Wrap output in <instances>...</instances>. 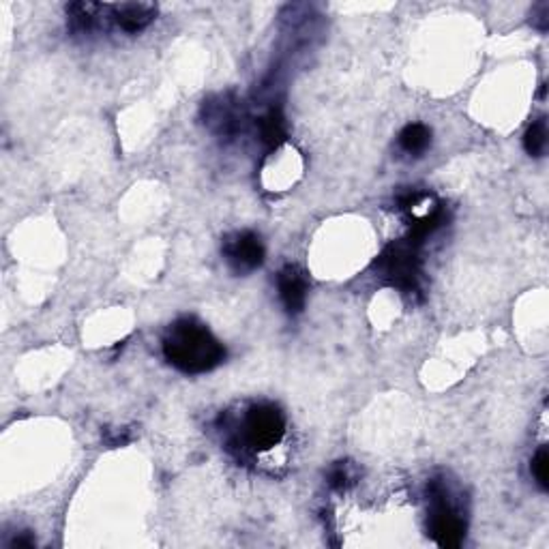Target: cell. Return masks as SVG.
Listing matches in <instances>:
<instances>
[{
  "label": "cell",
  "mask_w": 549,
  "mask_h": 549,
  "mask_svg": "<svg viewBox=\"0 0 549 549\" xmlns=\"http://www.w3.org/2000/svg\"><path fill=\"white\" fill-rule=\"evenodd\" d=\"M378 268L388 283L404 292H419L421 279V257L419 245L414 240L404 239L387 247V251L378 257Z\"/></svg>",
  "instance_id": "obj_2"
},
{
  "label": "cell",
  "mask_w": 549,
  "mask_h": 549,
  "mask_svg": "<svg viewBox=\"0 0 549 549\" xmlns=\"http://www.w3.org/2000/svg\"><path fill=\"white\" fill-rule=\"evenodd\" d=\"M431 146V129L423 123L405 125L399 134V148L410 157H421Z\"/></svg>",
  "instance_id": "obj_8"
},
{
  "label": "cell",
  "mask_w": 549,
  "mask_h": 549,
  "mask_svg": "<svg viewBox=\"0 0 549 549\" xmlns=\"http://www.w3.org/2000/svg\"><path fill=\"white\" fill-rule=\"evenodd\" d=\"M547 15H549V4L547 3L536 4V7L532 9V22H535L536 29L543 30V32L547 30Z\"/></svg>",
  "instance_id": "obj_13"
},
{
  "label": "cell",
  "mask_w": 549,
  "mask_h": 549,
  "mask_svg": "<svg viewBox=\"0 0 549 549\" xmlns=\"http://www.w3.org/2000/svg\"><path fill=\"white\" fill-rule=\"evenodd\" d=\"M279 299L288 314H301L307 303V277L299 266L288 265L279 271L277 277Z\"/></svg>",
  "instance_id": "obj_6"
},
{
  "label": "cell",
  "mask_w": 549,
  "mask_h": 549,
  "mask_svg": "<svg viewBox=\"0 0 549 549\" xmlns=\"http://www.w3.org/2000/svg\"><path fill=\"white\" fill-rule=\"evenodd\" d=\"M427 492H430V502H431V510H430L431 539L440 547L461 545L466 535V526L464 519H461L459 510L455 509L451 498H449V492L444 490L440 481H431Z\"/></svg>",
  "instance_id": "obj_4"
},
{
  "label": "cell",
  "mask_w": 549,
  "mask_h": 549,
  "mask_svg": "<svg viewBox=\"0 0 549 549\" xmlns=\"http://www.w3.org/2000/svg\"><path fill=\"white\" fill-rule=\"evenodd\" d=\"M223 257L236 274L256 271L265 262V245L256 232H236L223 240Z\"/></svg>",
  "instance_id": "obj_5"
},
{
  "label": "cell",
  "mask_w": 549,
  "mask_h": 549,
  "mask_svg": "<svg viewBox=\"0 0 549 549\" xmlns=\"http://www.w3.org/2000/svg\"><path fill=\"white\" fill-rule=\"evenodd\" d=\"M354 483L353 468L348 461H337L331 470H328V485L337 492H345Z\"/></svg>",
  "instance_id": "obj_11"
},
{
  "label": "cell",
  "mask_w": 549,
  "mask_h": 549,
  "mask_svg": "<svg viewBox=\"0 0 549 549\" xmlns=\"http://www.w3.org/2000/svg\"><path fill=\"white\" fill-rule=\"evenodd\" d=\"M157 18V4L152 3H120L112 4V22L120 30L135 35L144 30Z\"/></svg>",
  "instance_id": "obj_7"
},
{
  "label": "cell",
  "mask_w": 549,
  "mask_h": 549,
  "mask_svg": "<svg viewBox=\"0 0 549 549\" xmlns=\"http://www.w3.org/2000/svg\"><path fill=\"white\" fill-rule=\"evenodd\" d=\"M163 356L179 371L197 373L213 371L226 359V348L196 318H180L168 328L163 337Z\"/></svg>",
  "instance_id": "obj_1"
},
{
  "label": "cell",
  "mask_w": 549,
  "mask_h": 549,
  "mask_svg": "<svg viewBox=\"0 0 549 549\" xmlns=\"http://www.w3.org/2000/svg\"><path fill=\"white\" fill-rule=\"evenodd\" d=\"M260 135L262 142L268 148H277L285 140V123L282 117V109H271L265 118L260 120Z\"/></svg>",
  "instance_id": "obj_9"
},
{
  "label": "cell",
  "mask_w": 549,
  "mask_h": 549,
  "mask_svg": "<svg viewBox=\"0 0 549 549\" xmlns=\"http://www.w3.org/2000/svg\"><path fill=\"white\" fill-rule=\"evenodd\" d=\"M13 547H32L35 545V539H30V536H18L13 543H11Z\"/></svg>",
  "instance_id": "obj_14"
},
{
  "label": "cell",
  "mask_w": 549,
  "mask_h": 549,
  "mask_svg": "<svg viewBox=\"0 0 549 549\" xmlns=\"http://www.w3.org/2000/svg\"><path fill=\"white\" fill-rule=\"evenodd\" d=\"M532 475H535L536 483H539V487L543 492L549 490V451L547 447H541L539 451H536L535 458H532Z\"/></svg>",
  "instance_id": "obj_12"
},
{
  "label": "cell",
  "mask_w": 549,
  "mask_h": 549,
  "mask_svg": "<svg viewBox=\"0 0 549 549\" xmlns=\"http://www.w3.org/2000/svg\"><path fill=\"white\" fill-rule=\"evenodd\" d=\"M547 146V120L545 117L536 118L530 125L528 131L524 135V148L530 157H541L545 152Z\"/></svg>",
  "instance_id": "obj_10"
},
{
  "label": "cell",
  "mask_w": 549,
  "mask_h": 549,
  "mask_svg": "<svg viewBox=\"0 0 549 549\" xmlns=\"http://www.w3.org/2000/svg\"><path fill=\"white\" fill-rule=\"evenodd\" d=\"M285 433V416L273 404H256L247 410L240 440L249 451H268L282 442Z\"/></svg>",
  "instance_id": "obj_3"
}]
</instances>
